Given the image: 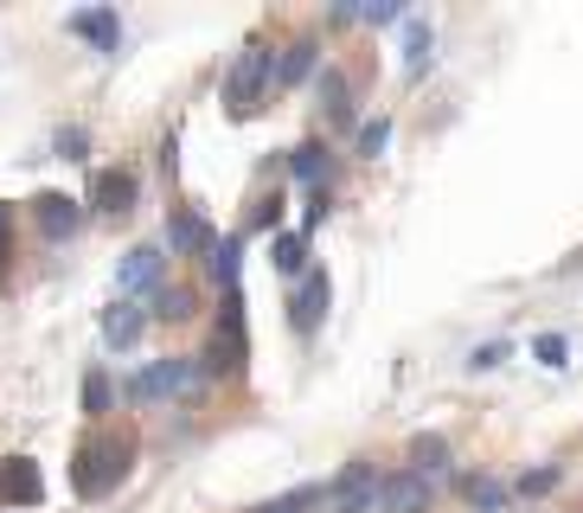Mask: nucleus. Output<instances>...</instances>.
<instances>
[{
  "label": "nucleus",
  "instance_id": "nucleus-1",
  "mask_svg": "<svg viewBox=\"0 0 583 513\" xmlns=\"http://www.w3.org/2000/svg\"><path fill=\"white\" fill-rule=\"evenodd\" d=\"M135 469V437L129 430H90L72 449V494L77 501H103L122 488V476Z\"/></svg>",
  "mask_w": 583,
  "mask_h": 513
},
{
  "label": "nucleus",
  "instance_id": "nucleus-2",
  "mask_svg": "<svg viewBox=\"0 0 583 513\" xmlns=\"http://www.w3.org/2000/svg\"><path fill=\"white\" fill-rule=\"evenodd\" d=\"M270 90H276V52L251 39V45L231 58V72H224V110L231 116H256Z\"/></svg>",
  "mask_w": 583,
  "mask_h": 513
},
{
  "label": "nucleus",
  "instance_id": "nucleus-3",
  "mask_svg": "<svg viewBox=\"0 0 583 513\" xmlns=\"http://www.w3.org/2000/svg\"><path fill=\"white\" fill-rule=\"evenodd\" d=\"M199 385V353H167V360H154L142 367L135 379H122V399L129 404H161V399H180Z\"/></svg>",
  "mask_w": 583,
  "mask_h": 513
},
{
  "label": "nucleus",
  "instance_id": "nucleus-4",
  "mask_svg": "<svg viewBox=\"0 0 583 513\" xmlns=\"http://www.w3.org/2000/svg\"><path fill=\"white\" fill-rule=\"evenodd\" d=\"M33 225H38V238L45 244H65V238H77L84 231V219H90V206L84 199H72V193H33Z\"/></svg>",
  "mask_w": 583,
  "mask_h": 513
},
{
  "label": "nucleus",
  "instance_id": "nucleus-5",
  "mask_svg": "<svg viewBox=\"0 0 583 513\" xmlns=\"http://www.w3.org/2000/svg\"><path fill=\"white\" fill-rule=\"evenodd\" d=\"M328 308H333V283H328V270L315 263V270H308V276L295 283V295H289V328L301 334V340H308V334L328 321Z\"/></svg>",
  "mask_w": 583,
  "mask_h": 513
},
{
  "label": "nucleus",
  "instance_id": "nucleus-6",
  "mask_svg": "<svg viewBox=\"0 0 583 513\" xmlns=\"http://www.w3.org/2000/svg\"><path fill=\"white\" fill-rule=\"evenodd\" d=\"M45 501V476L33 456H7L0 462V513H33Z\"/></svg>",
  "mask_w": 583,
  "mask_h": 513
},
{
  "label": "nucleus",
  "instance_id": "nucleus-7",
  "mask_svg": "<svg viewBox=\"0 0 583 513\" xmlns=\"http://www.w3.org/2000/svg\"><path fill=\"white\" fill-rule=\"evenodd\" d=\"M135 193H142V174L135 167H103L90 181V193H84V206L103 212V219H122V212H135Z\"/></svg>",
  "mask_w": 583,
  "mask_h": 513
},
{
  "label": "nucleus",
  "instance_id": "nucleus-8",
  "mask_svg": "<svg viewBox=\"0 0 583 513\" xmlns=\"http://www.w3.org/2000/svg\"><path fill=\"white\" fill-rule=\"evenodd\" d=\"M167 276V244H135V251L116 263V290L122 295H154Z\"/></svg>",
  "mask_w": 583,
  "mask_h": 513
},
{
  "label": "nucleus",
  "instance_id": "nucleus-9",
  "mask_svg": "<svg viewBox=\"0 0 583 513\" xmlns=\"http://www.w3.org/2000/svg\"><path fill=\"white\" fill-rule=\"evenodd\" d=\"M315 97H321V122H328L333 135H346V129L360 122L353 84H346V72H340V65H321V77H315Z\"/></svg>",
  "mask_w": 583,
  "mask_h": 513
},
{
  "label": "nucleus",
  "instance_id": "nucleus-10",
  "mask_svg": "<svg viewBox=\"0 0 583 513\" xmlns=\"http://www.w3.org/2000/svg\"><path fill=\"white\" fill-rule=\"evenodd\" d=\"M430 501H437V488H430V476H417V469L378 476V513H424Z\"/></svg>",
  "mask_w": 583,
  "mask_h": 513
},
{
  "label": "nucleus",
  "instance_id": "nucleus-11",
  "mask_svg": "<svg viewBox=\"0 0 583 513\" xmlns=\"http://www.w3.org/2000/svg\"><path fill=\"white\" fill-rule=\"evenodd\" d=\"M212 244H219V231L199 219L193 206L167 212V256H212Z\"/></svg>",
  "mask_w": 583,
  "mask_h": 513
},
{
  "label": "nucleus",
  "instance_id": "nucleus-12",
  "mask_svg": "<svg viewBox=\"0 0 583 513\" xmlns=\"http://www.w3.org/2000/svg\"><path fill=\"white\" fill-rule=\"evenodd\" d=\"M65 33H72V39H90L103 58H116V52H122V20H116L110 7H84V13H65Z\"/></svg>",
  "mask_w": 583,
  "mask_h": 513
},
{
  "label": "nucleus",
  "instance_id": "nucleus-13",
  "mask_svg": "<svg viewBox=\"0 0 583 513\" xmlns=\"http://www.w3.org/2000/svg\"><path fill=\"white\" fill-rule=\"evenodd\" d=\"M308 77H321V39H289L283 45V58H276V90H295V84H308Z\"/></svg>",
  "mask_w": 583,
  "mask_h": 513
},
{
  "label": "nucleus",
  "instance_id": "nucleus-14",
  "mask_svg": "<svg viewBox=\"0 0 583 513\" xmlns=\"http://www.w3.org/2000/svg\"><path fill=\"white\" fill-rule=\"evenodd\" d=\"M263 256H270V270H276L283 283H301V276L315 270V263H308V231H276Z\"/></svg>",
  "mask_w": 583,
  "mask_h": 513
},
{
  "label": "nucleus",
  "instance_id": "nucleus-15",
  "mask_svg": "<svg viewBox=\"0 0 583 513\" xmlns=\"http://www.w3.org/2000/svg\"><path fill=\"white\" fill-rule=\"evenodd\" d=\"M142 334H147V308H135V302L103 308V347H110V353H129Z\"/></svg>",
  "mask_w": 583,
  "mask_h": 513
},
{
  "label": "nucleus",
  "instance_id": "nucleus-16",
  "mask_svg": "<svg viewBox=\"0 0 583 513\" xmlns=\"http://www.w3.org/2000/svg\"><path fill=\"white\" fill-rule=\"evenodd\" d=\"M193 315H199V295L186 290V283H161V290H154L147 321H167V328H174V321H193Z\"/></svg>",
  "mask_w": 583,
  "mask_h": 513
},
{
  "label": "nucleus",
  "instance_id": "nucleus-17",
  "mask_svg": "<svg viewBox=\"0 0 583 513\" xmlns=\"http://www.w3.org/2000/svg\"><path fill=\"white\" fill-rule=\"evenodd\" d=\"M206 270H212V283L231 295V290H238V276H244V238H219L212 256H206Z\"/></svg>",
  "mask_w": 583,
  "mask_h": 513
},
{
  "label": "nucleus",
  "instance_id": "nucleus-18",
  "mask_svg": "<svg viewBox=\"0 0 583 513\" xmlns=\"http://www.w3.org/2000/svg\"><path fill=\"white\" fill-rule=\"evenodd\" d=\"M289 174L301 186H328V142H295L289 148Z\"/></svg>",
  "mask_w": 583,
  "mask_h": 513
},
{
  "label": "nucleus",
  "instance_id": "nucleus-19",
  "mask_svg": "<svg viewBox=\"0 0 583 513\" xmlns=\"http://www.w3.org/2000/svg\"><path fill=\"white\" fill-rule=\"evenodd\" d=\"M328 501V481H308V488H289V494H276V501H256L251 513H308Z\"/></svg>",
  "mask_w": 583,
  "mask_h": 513
},
{
  "label": "nucleus",
  "instance_id": "nucleus-20",
  "mask_svg": "<svg viewBox=\"0 0 583 513\" xmlns=\"http://www.w3.org/2000/svg\"><path fill=\"white\" fill-rule=\"evenodd\" d=\"M110 411H116V385H110V372L90 367V372H84V417H97V424H103Z\"/></svg>",
  "mask_w": 583,
  "mask_h": 513
},
{
  "label": "nucleus",
  "instance_id": "nucleus-21",
  "mask_svg": "<svg viewBox=\"0 0 583 513\" xmlns=\"http://www.w3.org/2000/svg\"><path fill=\"white\" fill-rule=\"evenodd\" d=\"M385 148H392V116H372V122L353 129V154H360V161H378Z\"/></svg>",
  "mask_w": 583,
  "mask_h": 513
},
{
  "label": "nucleus",
  "instance_id": "nucleus-22",
  "mask_svg": "<svg viewBox=\"0 0 583 513\" xmlns=\"http://www.w3.org/2000/svg\"><path fill=\"white\" fill-rule=\"evenodd\" d=\"M462 501L481 507V513H501V507H507V488H501L494 476H462Z\"/></svg>",
  "mask_w": 583,
  "mask_h": 513
},
{
  "label": "nucleus",
  "instance_id": "nucleus-23",
  "mask_svg": "<svg viewBox=\"0 0 583 513\" xmlns=\"http://www.w3.org/2000/svg\"><path fill=\"white\" fill-rule=\"evenodd\" d=\"M430 58H437V33L417 20V26H410V39H404V72L424 77V65H430Z\"/></svg>",
  "mask_w": 583,
  "mask_h": 513
},
{
  "label": "nucleus",
  "instance_id": "nucleus-24",
  "mask_svg": "<svg viewBox=\"0 0 583 513\" xmlns=\"http://www.w3.org/2000/svg\"><path fill=\"white\" fill-rule=\"evenodd\" d=\"M410 469H417V476L449 469V437H417V443H410Z\"/></svg>",
  "mask_w": 583,
  "mask_h": 513
},
{
  "label": "nucleus",
  "instance_id": "nucleus-25",
  "mask_svg": "<svg viewBox=\"0 0 583 513\" xmlns=\"http://www.w3.org/2000/svg\"><path fill=\"white\" fill-rule=\"evenodd\" d=\"M52 154H58V161H84V154H90V129H84V122L58 129V135H52Z\"/></svg>",
  "mask_w": 583,
  "mask_h": 513
},
{
  "label": "nucleus",
  "instance_id": "nucleus-26",
  "mask_svg": "<svg viewBox=\"0 0 583 513\" xmlns=\"http://www.w3.org/2000/svg\"><path fill=\"white\" fill-rule=\"evenodd\" d=\"M283 206H289L283 193H263V199H256V212H251V231H270V238H276V225H283Z\"/></svg>",
  "mask_w": 583,
  "mask_h": 513
},
{
  "label": "nucleus",
  "instance_id": "nucleus-27",
  "mask_svg": "<svg viewBox=\"0 0 583 513\" xmlns=\"http://www.w3.org/2000/svg\"><path fill=\"white\" fill-rule=\"evenodd\" d=\"M328 212H333V193H328V186H315V193H308V206H301V231H315Z\"/></svg>",
  "mask_w": 583,
  "mask_h": 513
},
{
  "label": "nucleus",
  "instance_id": "nucleus-28",
  "mask_svg": "<svg viewBox=\"0 0 583 513\" xmlns=\"http://www.w3.org/2000/svg\"><path fill=\"white\" fill-rule=\"evenodd\" d=\"M532 353H539V367H564V334H539Z\"/></svg>",
  "mask_w": 583,
  "mask_h": 513
},
{
  "label": "nucleus",
  "instance_id": "nucleus-29",
  "mask_svg": "<svg viewBox=\"0 0 583 513\" xmlns=\"http://www.w3.org/2000/svg\"><path fill=\"white\" fill-rule=\"evenodd\" d=\"M507 353H513L507 340H487V347H474V360H469V367H474V372H494L501 360H507Z\"/></svg>",
  "mask_w": 583,
  "mask_h": 513
},
{
  "label": "nucleus",
  "instance_id": "nucleus-30",
  "mask_svg": "<svg viewBox=\"0 0 583 513\" xmlns=\"http://www.w3.org/2000/svg\"><path fill=\"white\" fill-rule=\"evenodd\" d=\"M365 26H392V20H404V7H392V0H372V7H360Z\"/></svg>",
  "mask_w": 583,
  "mask_h": 513
},
{
  "label": "nucleus",
  "instance_id": "nucleus-31",
  "mask_svg": "<svg viewBox=\"0 0 583 513\" xmlns=\"http://www.w3.org/2000/svg\"><path fill=\"white\" fill-rule=\"evenodd\" d=\"M558 488V469H532V476H519V494H551Z\"/></svg>",
  "mask_w": 583,
  "mask_h": 513
},
{
  "label": "nucleus",
  "instance_id": "nucleus-32",
  "mask_svg": "<svg viewBox=\"0 0 583 513\" xmlns=\"http://www.w3.org/2000/svg\"><path fill=\"white\" fill-rule=\"evenodd\" d=\"M7 256H13V206L0 199V263H7Z\"/></svg>",
  "mask_w": 583,
  "mask_h": 513
}]
</instances>
